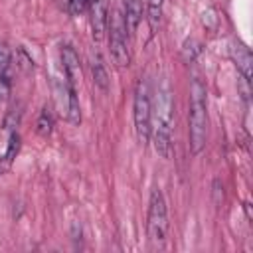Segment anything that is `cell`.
I'll use <instances>...</instances> for the list:
<instances>
[{
  "label": "cell",
  "instance_id": "cell-1",
  "mask_svg": "<svg viewBox=\"0 0 253 253\" xmlns=\"http://www.w3.org/2000/svg\"><path fill=\"white\" fill-rule=\"evenodd\" d=\"M172 126H174V101L172 91L168 83H162V87L156 93V107H154V123L150 136L154 140V148L162 158L172 156Z\"/></svg>",
  "mask_w": 253,
  "mask_h": 253
},
{
  "label": "cell",
  "instance_id": "cell-2",
  "mask_svg": "<svg viewBox=\"0 0 253 253\" xmlns=\"http://www.w3.org/2000/svg\"><path fill=\"white\" fill-rule=\"evenodd\" d=\"M188 132H190V150L192 154H200L206 146L208 138V107H206V87L200 79H192L190 85V117H188Z\"/></svg>",
  "mask_w": 253,
  "mask_h": 253
},
{
  "label": "cell",
  "instance_id": "cell-3",
  "mask_svg": "<svg viewBox=\"0 0 253 253\" xmlns=\"http://www.w3.org/2000/svg\"><path fill=\"white\" fill-rule=\"evenodd\" d=\"M146 233L148 241L154 249H162L168 233V210L166 200L160 188H152L148 202V217H146Z\"/></svg>",
  "mask_w": 253,
  "mask_h": 253
},
{
  "label": "cell",
  "instance_id": "cell-4",
  "mask_svg": "<svg viewBox=\"0 0 253 253\" xmlns=\"http://www.w3.org/2000/svg\"><path fill=\"white\" fill-rule=\"evenodd\" d=\"M134 130L138 142L144 146L150 140L152 130V103H150V89L144 79L136 83L134 89Z\"/></svg>",
  "mask_w": 253,
  "mask_h": 253
},
{
  "label": "cell",
  "instance_id": "cell-5",
  "mask_svg": "<svg viewBox=\"0 0 253 253\" xmlns=\"http://www.w3.org/2000/svg\"><path fill=\"white\" fill-rule=\"evenodd\" d=\"M126 24L123 18V12H115L111 18V38H109V47H111V57L117 67H128L130 65V49H128V40H126Z\"/></svg>",
  "mask_w": 253,
  "mask_h": 253
},
{
  "label": "cell",
  "instance_id": "cell-6",
  "mask_svg": "<svg viewBox=\"0 0 253 253\" xmlns=\"http://www.w3.org/2000/svg\"><path fill=\"white\" fill-rule=\"evenodd\" d=\"M53 99L59 115L69 123V125H79L81 123V107L77 99V91L71 83L67 81H53Z\"/></svg>",
  "mask_w": 253,
  "mask_h": 253
},
{
  "label": "cell",
  "instance_id": "cell-7",
  "mask_svg": "<svg viewBox=\"0 0 253 253\" xmlns=\"http://www.w3.org/2000/svg\"><path fill=\"white\" fill-rule=\"evenodd\" d=\"M89 24H91V34L95 42H101L109 24V14H107V4L105 0H91L89 2Z\"/></svg>",
  "mask_w": 253,
  "mask_h": 253
},
{
  "label": "cell",
  "instance_id": "cell-8",
  "mask_svg": "<svg viewBox=\"0 0 253 253\" xmlns=\"http://www.w3.org/2000/svg\"><path fill=\"white\" fill-rule=\"evenodd\" d=\"M59 55H61V65H63L65 81L75 87V83L81 79V61H79V55L73 49V45H69V43L61 45Z\"/></svg>",
  "mask_w": 253,
  "mask_h": 253
},
{
  "label": "cell",
  "instance_id": "cell-9",
  "mask_svg": "<svg viewBox=\"0 0 253 253\" xmlns=\"http://www.w3.org/2000/svg\"><path fill=\"white\" fill-rule=\"evenodd\" d=\"M231 57H233L237 69L241 71L243 79L249 81V79H251V71H253V57H251L249 47H245L241 42L233 43V45H231Z\"/></svg>",
  "mask_w": 253,
  "mask_h": 253
},
{
  "label": "cell",
  "instance_id": "cell-10",
  "mask_svg": "<svg viewBox=\"0 0 253 253\" xmlns=\"http://www.w3.org/2000/svg\"><path fill=\"white\" fill-rule=\"evenodd\" d=\"M125 24H126V32L134 34L140 20H142V4L140 0H125V12H123Z\"/></svg>",
  "mask_w": 253,
  "mask_h": 253
},
{
  "label": "cell",
  "instance_id": "cell-11",
  "mask_svg": "<svg viewBox=\"0 0 253 253\" xmlns=\"http://www.w3.org/2000/svg\"><path fill=\"white\" fill-rule=\"evenodd\" d=\"M91 71H93V81H95V85H97L101 91L107 93V91H109V73H107V67H105V63H103V59H101L99 53L93 55Z\"/></svg>",
  "mask_w": 253,
  "mask_h": 253
},
{
  "label": "cell",
  "instance_id": "cell-12",
  "mask_svg": "<svg viewBox=\"0 0 253 253\" xmlns=\"http://www.w3.org/2000/svg\"><path fill=\"white\" fill-rule=\"evenodd\" d=\"M162 8H164V0H146V20H148L152 32H156L160 26Z\"/></svg>",
  "mask_w": 253,
  "mask_h": 253
},
{
  "label": "cell",
  "instance_id": "cell-13",
  "mask_svg": "<svg viewBox=\"0 0 253 253\" xmlns=\"http://www.w3.org/2000/svg\"><path fill=\"white\" fill-rule=\"evenodd\" d=\"M36 130H38L40 136L51 134V130H53V113H51L49 107H43L42 109V113L38 117V123H36Z\"/></svg>",
  "mask_w": 253,
  "mask_h": 253
},
{
  "label": "cell",
  "instance_id": "cell-14",
  "mask_svg": "<svg viewBox=\"0 0 253 253\" xmlns=\"http://www.w3.org/2000/svg\"><path fill=\"white\" fill-rule=\"evenodd\" d=\"M20 121H22V105H14V107L6 113V117H4L2 128H4L6 132H16Z\"/></svg>",
  "mask_w": 253,
  "mask_h": 253
},
{
  "label": "cell",
  "instance_id": "cell-15",
  "mask_svg": "<svg viewBox=\"0 0 253 253\" xmlns=\"http://www.w3.org/2000/svg\"><path fill=\"white\" fill-rule=\"evenodd\" d=\"M182 53H184V59H186V61H194L196 55L200 53V42L194 40V38L186 40V42H184V47H182Z\"/></svg>",
  "mask_w": 253,
  "mask_h": 253
},
{
  "label": "cell",
  "instance_id": "cell-16",
  "mask_svg": "<svg viewBox=\"0 0 253 253\" xmlns=\"http://www.w3.org/2000/svg\"><path fill=\"white\" fill-rule=\"evenodd\" d=\"M18 150H20V134L18 132H10V140H8V150H6V156H4V160L10 164L14 158H16V154H18Z\"/></svg>",
  "mask_w": 253,
  "mask_h": 253
},
{
  "label": "cell",
  "instance_id": "cell-17",
  "mask_svg": "<svg viewBox=\"0 0 253 253\" xmlns=\"http://www.w3.org/2000/svg\"><path fill=\"white\" fill-rule=\"evenodd\" d=\"M89 2L91 0H67V12L71 16H81L89 10Z\"/></svg>",
  "mask_w": 253,
  "mask_h": 253
},
{
  "label": "cell",
  "instance_id": "cell-18",
  "mask_svg": "<svg viewBox=\"0 0 253 253\" xmlns=\"http://www.w3.org/2000/svg\"><path fill=\"white\" fill-rule=\"evenodd\" d=\"M10 59H12L10 47H8L6 43H0V75H4V71L8 69V65H10Z\"/></svg>",
  "mask_w": 253,
  "mask_h": 253
},
{
  "label": "cell",
  "instance_id": "cell-19",
  "mask_svg": "<svg viewBox=\"0 0 253 253\" xmlns=\"http://www.w3.org/2000/svg\"><path fill=\"white\" fill-rule=\"evenodd\" d=\"M10 95V79L6 75H0V101H4Z\"/></svg>",
  "mask_w": 253,
  "mask_h": 253
},
{
  "label": "cell",
  "instance_id": "cell-20",
  "mask_svg": "<svg viewBox=\"0 0 253 253\" xmlns=\"http://www.w3.org/2000/svg\"><path fill=\"white\" fill-rule=\"evenodd\" d=\"M18 53H20V57H22V59H20L22 63H18V65H20V69H24V71H30V69L34 67V61H32V57H28L24 49H20Z\"/></svg>",
  "mask_w": 253,
  "mask_h": 253
},
{
  "label": "cell",
  "instance_id": "cell-21",
  "mask_svg": "<svg viewBox=\"0 0 253 253\" xmlns=\"http://www.w3.org/2000/svg\"><path fill=\"white\" fill-rule=\"evenodd\" d=\"M0 170H2V158H0Z\"/></svg>",
  "mask_w": 253,
  "mask_h": 253
}]
</instances>
